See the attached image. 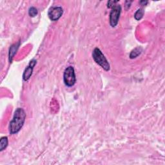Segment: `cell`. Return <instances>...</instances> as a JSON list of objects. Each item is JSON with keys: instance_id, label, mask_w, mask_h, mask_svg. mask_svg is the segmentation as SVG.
<instances>
[{"instance_id": "cell-1", "label": "cell", "mask_w": 165, "mask_h": 165, "mask_svg": "<svg viewBox=\"0 0 165 165\" xmlns=\"http://www.w3.org/2000/svg\"><path fill=\"white\" fill-rule=\"evenodd\" d=\"M26 119V113L23 108H18L14 113L12 120L11 121L9 125V130L11 134L19 132L23 127Z\"/></svg>"}, {"instance_id": "cell-2", "label": "cell", "mask_w": 165, "mask_h": 165, "mask_svg": "<svg viewBox=\"0 0 165 165\" xmlns=\"http://www.w3.org/2000/svg\"><path fill=\"white\" fill-rule=\"evenodd\" d=\"M92 57L95 62L100 66H101L105 71H110V64L108 63V61H107V58L105 57L104 54L102 53L100 49L96 48L92 52Z\"/></svg>"}, {"instance_id": "cell-3", "label": "cell", "mask_w": 165, "mask_h": 165, "mask_svg": "<svg viewBox=\"0 0 165 165\" xmlns=\"http://www.w3.org/2000/svg\"><path fill=\"white\" fill-rule=\"evenodd\" d=\"M63 80L66 86L71 87L75 85L76 82L74 68L72 67H68L65 70Z\"/></svg>"}, {"instance_id": "cell-4", "label": "cell", "mask_w": 165, "mask_h": 165, "mask_svg": "<svg viewBox=\"0 0 165 165\" xmlns=\"http://www.w3.org/2000/svg\"><path fill=\"white\" fill-rule=\"evenodd\" d=\"M121 12V7L119 5H116L112 7L111 12L110 14V23L112 27H115L118 23Z\"/></svg>"}, {"instance_id": "cell-5", "label": "cell", "mask_w": 165, "mask_h": 165, "mask_svg": "<svg viewBox=\"0 0 165 165\" xmlns=\"http://www.w3.org/2000/svg\"><path fill=\"white\" fill-rule=\"evenodd\" d=\"M63 10L61 7H53L50 9L48 16L50 20L57 21L63 15Z\"/></svg>"}, {"instance_id": "cell-6", "label": "cell", "mask_w": 165, "mask_h": 165, "mask_svg": "<svg viewBox=\"0 0 165 165\" xmlns=\"http://www.w3.org/2000/svg\"><path fill=\"white\" fill-rule=\"evenodd\" d=\"M36 64V61L35 60H32L28 65V67L25 68L23 75V79L24 81H28L31 78V77L32 74L33 69H34V67H35Z\"/></svg>"}, {"instance_id": "cell-7", "label": "cell", "mask_w": 165, "mask_h": 165, "mask_svg": "<svg viewBox=\"0 0 165 165\" xmlns=\"http://www.w3.org/2000/svg\"><path fill=\"white\" fill-rule=\"evenodd\" d=\"M19 46H20V43H18L16 44H14V45L10 47L9 50V61L10 63L12 62L14 55L16 54L18 48H19Z\"/></svg>"}, {"instance_id": "cell-8", "label": "cell", "mask_w": 165, "mask_h": 165, "mask_svg": "<svg viewBox=\"0 0 165 165\" xmlns=\"http://www.w3.org/2000/svg\"><path fill=\"white\" fill-rule=\"evenodd\" d=\"M8 138L7 137H3L0 139V151H3L8 146Z\"/></svg>"}, {"instance_id": "cell-9", "label": "cell", "mask_w": 165, "mask_h": 165, "mask_svg": "<svg viewBox=\"0 0 165 165\" xmlns=\"http://www.w3.org/2000/svg\"><path fill=\"white\" fill-rule=\"evenodd\" d=\"M142 52V49L140 47H137V48H135L132 51L131 53L130 54V57L131 59H134L135 57H137L139 55H140Z\"/></svg>"}, {"instance_id": "cell-10", "label": "cell", "mask_w": 165, "mask_h": 165, "mask_svg": "<svg viewBox=\"0 0 165 165\" xmlns=\"http://www.w3.org/2000/svg\"><path fill=\"white\" fill-rule=\"evenodd\" d=\"M144 10L143 9H138L137 11H136V12L134 14V17H135V19L136 20H141L142 17H143V15H144Z\"/></svg>"}, {"instance_id": "cell-11", "label": "cell", "mask_w": 165, "mask_h": 165, "mask_svg": "<svg viewBox=\"0 0 165 165\" xmlns=\"http://www.w3.org/2000/svg\"><path fill=\"white\" fill-rule=\"evenodd\" d=\"M38 13V9L35 8V7H31V8L29 9L28 14L31 17H35L36 15H37Z\"/></svg>"}, {"instance_id": "cell-12", "label": "cell", "mask_w": 165, "mask_h": 165, "mask_svg": "<svg viewBox=\"0 0 165 165\" xmlns=\"http://www.w3.org/2000/svg\"><path fill=\"white\" fill-rule=\"evenodd\" d=\"M118 2V1H110L108 2V8H112V7L116 5V3Z\"/></svg>"}, {"instance_id": "cell-13", "label": "cell", "mask_w": 165, "mask_h": 165, "mask_svg": "<svg viewBox=\"0 0 165 165\" xmlns=\"http://www.w3.org/2000/svg\"><path fill=\"white\" fill-rule=\"evenodd\" d=\"M148 3V1H140V4L141 5H146V4H147Z\"/></svg>"}]
</instances>
